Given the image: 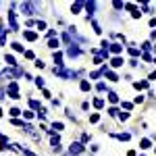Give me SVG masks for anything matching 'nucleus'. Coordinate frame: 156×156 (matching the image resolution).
<instances>
[{
	"instance_id": "obj_1",
	"label": "nucleus",
	"mask_w": 156,
	"mask_h": 156,
	"mask_svg": "<svg viewBox=\"0 0 156 156\" xmlns=\"http://www.w3.org/2000/svg\"><path fill=\"white\" fill-rule=\"evenodd\" d=\"M21 11H23V15H36L37 12V2H21Z\"/></svg>"
},
{
	"instance_id": "obj_2",
	"label": "nucleus",
	"mask_w": 156,
	"mask_h": 156,
	"mask_svg": "<svg viewBox=\"0 0 156 156\" xmlns=\"http://www.w3.org/2000/svg\"><path fill=\"white\" fill-rule=\"evenodd\" d=\"M52 73L58 75V77H67V79H75V77H77V73H75V71H67V69H62V67H54Z\"/></svg>"
},
{
	"instance_id": "obj_3",
	"label": "nucleus",
	"mask_w": 156,
	"mask_h": 156,
	"mask_svg": "<svg viewBox=\"0 0 156 156\" xmlns=\"http://www.w3.org/2000/svg\"><path fill=\"white\" fill-rule=\"evenodd\" d=\"M6 94H9L11 98H15V100H17V98H21V96H19V85L15 83V81L6 85Z\"/></svg>"
},
{
	"instance_id": "obj_4",
	"label": "nucleus",
	"mask_w": 156,
	"mask_h": 156,
	"mask_svg": "<svg viewBox=\"0 0 156 156\" xmlns=\"http://www.w3.org/2000/svg\"><path fill=\"white\" fill-rule=\"evenodd\" d=\"M83 152V144H79V142H73L71 146H69V154L71 156H77Z\"/></svg>"
},
{
	"instance_id": "obj_5",
	"label": "nucleus",
	"mask_w": 156,
	"mask_h": 156,
	"mask_svg": "<svg viewBox=\"0 0 156 156\" xmlns=\"http://www.w3.org/2000/svg\"><path fill=\"white\" fill-rule=\"evenodd\" d=\"M9 25H11L12 31L19 29V25H17V12H15V11H9Z\"/></svg>"
},
{
	"instance_id": "obj_6",
	"label": "nucleus",
	"mask_w": 156,
	"mask_h": 156,
	"mask_svg": "<svg viewBox=\"0 0 156 156\" xmlns=\"http://www.w3.org/2000/svg\"><path fill=\"white\" fill-rule=\"evenodd\" d=\"M67 54H69L71 58H75V56H79V54H81V50H79V46H77V44H71V46L67 48Z\"/></svg>"
},
{
	"instance_id": "obj_7",
	"label": "nucleus",
	"mask_w": 156,
	"mask_h": 156,
	"mask_svg": "<svg viewBox=\"0 0 156 156\" xmlns=\"http://www.w3.org/2000/svg\"><path fill=\"white\" fill-rule=\"evenodd\" d=\"M83 6L87 9V21H90V19H92V15H94V11H96V2H85Z\"/></svg>"
},
{
	"instance_id": "obj_8",
	"label": "nucleus",
	"mask_w": 156,
	"mask_h": 156,
	"mask_svg": "<svg viewBox=\"0 0 156 156\" xmlns=\"http://www.w3.org/2000/svg\"><path fill=\"white\" fill-rule=\"evenodd\" d=\"M112 137H117V140H121V142H127V140H129L131 135H129V133H115Z\"/></svg>"
},
{
	"instance_id": "obj_9",
	"label": "nucleus",
	"mask_w": 156,
	"mask_h": 156,
	"mask_svg": "<svg viewBox=\"0 0 156 156\" xmlns=\"http://www.w3.org/2000/svg\"><path fill=\"white\" fill-rule=\"evenodd\" d=\"M108 50H110V52H115V54H119L121 50H123V46H121V44H110Z\"/></svg>"
},
{
	"instance_id": "obj_10",
	"label": "nucleus",
	"mask_w": 156,
	"mask_h": 156,
	"mask_svg": "<svg viewBox=\"0 0 156 156\" xmlns=\"http://www.w3.org/2000/svg\"><path fill=\"white\" fill-rule=\"evenodd\" d=\"M104 75H106V77L110 79V81H119V77H117V73H115V71H110V69H108V71L104 73Z\"/></svg>"
},
{
	"instance_id": "obj_11",
	"label": "nucleus",
	"mask_w": 156,
	"mask_h": 156,
	"mask_svg": "<svg viewBox=\"0 0 156 156\" xmlns=\"http://www.w3.org/2000/svg\"><path fill=\"white\" fill-rule=\"evenodd\" d=\"M23 36H25V40H29V42H34V40L37 37V34H36V31H25Z\"/></svg>"
},
{
	"instance_id": "obj_12",
	"label": "nucleus",
	"mask_w": 156,
	"mask_h": 156,
	"mask_svg": "<svg viewBox=\"0 0 156 156\" xmlns=\"http://www.w3.org/2000/svg\"><path fill=\"white\" fill-rule=\"evenodd\" d=\"M110 65H112V67H123V58H121V56H115V58L110 60Z\"/></svg>"
},
{
	"instance_id": "obj_13",
	"label": "nucleus",
	"mask_w": 156,
	"mask_h": 156,
	"mask_svg": "<svg viewBox=\"0 0 156 156\" xmlns=\"http://www.w3.org/2000/svg\"><path fill=\"white\" fill-rule=\"evenodd\" d=\"M135 90H146V87H148V81H135Z\"/></svg>"
},
{
	"instance_id": "obj_14",
	"label": "nucleus",
	"mask_w": 156,
	"mask_h": 156,
	"mask_svg": "<svg viewBox=\"0 0 156 156\" xmlns=\"http://www.w3.org/2000/svg\"><path fill=\"white\" fill-rule=\"evenodd\" d=\"M108 100H110V102L115 104V102H119V96H117L115 92H108Z\"/></svg>"
},
{
	"instance_id": "obj_15",
	"label": "nucleus",
	"mask_w": 156,
	"mask_h": 156,
	"mask_svg": "<svg viewBox=\"0 0 156 156\" xmlns=\"http://www.w3.org/2000/svg\"><path fill=\"white\" fill-rule=\"evenodd\" d=\"M29 106L36 108V110H42V106H40V102H37V100H29Z\"/></svg>"
},
{
	"instance_id": "obj_16",
	"label": "nucleus",
	"mask_w": 156,
	"mask_h": 156,
	"mask_svg": "<svg viewBox=\"0 0 156 156\" xmlns=\"http://www.w3.org/2000/svg\"><path fill=\"white\" fill-rule=\"evenodd\" d=\"M60 60H62V54H60V52H54V62H56V65H62V62H60Z\"/></svg>"
},
{
	"instance_id": "obj_17",
	"label": "nucleus",
	"mask_w": 156,
	"mask_h": 156,
	"mask_svg": "<svg viewBox=\"0 0 156 156\" xmlns=\"http://www.w3.org/2000/svg\"><path fill=\"white\" fill-rule=\"evenodd\" d=\"M56 46H58V40H56V37H52V40L48 42V48H52V50H54Z\"/></svg>"
},
{
	"instance_id": "obj_18",
	"label": "nucleus",
	"mask_w": 156,
	"mask_h": 156,
	"mask_svg": "<svg viewBox=\"0 0 156 156\" xmlns=\"http://www.w3.org/2000/svg\"><path fill=\"white\" fill-rule=\"evenodd\" d=\"M94 106H96V108H102V106H104V100H102V98H96V100H94Z\"/></svg>"
},
{
	"instance_id": "obj_19",
	"label": "nucleus",
	"mask_w": 156,
	"mask_h": 156,
	"mask_svg": "<svg viewBox=\"0 0 156 156\" xmlns=\"http://www.w3.org/2000/svg\"><path fill=\"white\" fill-rule=\"evenodd\" d=\"M81 6H83V2H75V4L71 6V11H73V12H77L79 9H81Z\"/></svg>"
},
{
	"instance_id": "obj_20",
	"label": "nucleus",
	"mask_w": 156,
	"mask_h": 156,
	"mask_svg": "<svg viewBox=\"0 0 156 156\" xmlns=\"http://www.w3.org/2000/svg\"><path fill=\"white\" fill-rule=\"evenodd\" d=\"M6 62H9L11 67H15V65H17V62H15V56H11V54H6Z\"/></svg>"
},
{
	"instance_id": "obj_21",
	"label": "nucleus",
	"mask_w": 156,
	"mask_h": 156,
	"mask_svg": "<svg viewBox=\"0 0 156 156\" xmlns=\"http://www.w3.org/2000/svg\"><path fill=\"white\" fill-rule=\"evenodd\" d=\"M140 148H150V140H142V142H140Z\"/></svg>"
},
{
	"instance_id": "obj_22",
	"label": "nucleus",
	"mask_w": 156,
	"mask_h": 156,
	"mask_svg": "<svg viewBox=\"0 0 156 156\" xmlns=\"http://www.w3.org/2000/svg\"><path fill=\"white\" fill-rule=\"evenodd\" d=\"M9 112H11V117H19V115H21V110H19V108H11Z\"/></svg>"
},
{
	"instance_id": "obj_23",
	"label": "nucleus",
	"mask_w": 156,
	"mask_h": 156,
	"mask_svg": "<svg viewBox=\"0 0 156 156\" xmlns=\"http://www.w3.org/2000/svg\"><path fill=\"white\" fill-rule=\"evenodd\" d=\"M125 9H127V11H131V12L137 11V9H135V4H131V2H127V4H125Z\"/></svg>"
},
{
	"instance_id": "obj_24",
	"label": "nucleus",
	"mask_w": 156,
	"mask_h": 156,
	"mask_svg": "<svg viewBox=\"0 0 156 156\" xmlns=\"http://www.w3.org/2000/svg\"><path fill=\"white\" fill-rule=\"evenodd\" d=\"M108 115H110V117H119V110H117V108H108Z\"/></svg>"
},
{
	"instance_id": "obj_25",
	"label": "nucleus",
	"mask_w": 156,
	"mask_h": 156,
	"mask_svg": "<svg viewBox=\"0 0 156 156\" xmlns=\"http://www.w3.org/2000/svg\"><path fill=\"white\" fill-rule=\"evenodd\" d=\"M81 90H83V92H87V90H90V81H81Z\"/></svg>"
},
{
	"instance_id": "obj_26",
	"label": "nucleus",
	"mask_w": 156,
	"mask_h": 156,
	"mask_svg": "<svg viewBox=\"0 0 156 156\" xmlns=\"http://www.w3.org/2000/svg\"><path fill=\"white\" fill-rule=\"evenodd\" d=\"M60 129H62V123H54L52 125V131H60Z\"/></svg>"
},
{
	"instance_id": "obj_27",
	"label": "nucleus",
	"mask_w": 156,
	"mask_h": 156,
	"mask_svg": "<svg viewBox=\"0 0 156 156\" xmlns=\"http://www.w3.org/2000/svg\"><path fill=\"white\" fill-rule=\"evenodd\" d=\"M11 123H12V125H17V127H23V125H25L23 121H19V119H12Z\"/></svg>"
},
{
	"instance_id": "obj_28",
	"label": "nucleus",
	"mask_w": 156,
	"mask_h": 156,
	"mask_svg": "<svg viewBox=\"0 0 156 156\" xmlns=\"http://www.w3.org/2000/svg\"><path fill=\"white\" fill-rule=\"evenodd\" d=\"M12 48L17 50V52H23V46H21V44H17V42H15V44H12Z\"/></svg>"
},
{
	"instance_id": "obj_29",
	"label": "nucleus",
	"mask_w": 156,
	"mask_h": 156,
	"mask_svg": "<svg viewBox=\"0 0 156 156\" xmlns=\"http://www.w3.org/2000/svg\"><path fill=\"white\" fill-rule=\"evenodd\" d=\"M119 119L121 121H127V119H129V115H127V112H119Z\"/></svg>"
},
{
	"instance_id": "obj_30",
	"label": "nucleus",
	"mask_w": 156,
	"mask_h": 156,
	"mask_svg": "<svg viewBox=\"0 0 156 156\" xmlns=\"http://www.w3.org/2000/svg\"><path fill=\"white\" fill-rule=\"evenodd\" d=\"M36 85H37V87H44V79H42V77H37V79H36Z\"/></svg>"
},
{
	"instance_id": "obj_31",
	"label": "nucleus",
	"mask_w": 156,
	"mask_h": 156,
	"mask_svg": "<svg viewBox=\"0 0 156 156\" xmlns=\"http://www.w3.org/2000/svg\"><path fill=\"white\" fill-rule=\"evenodd\" d=\"M129 54H131V56H137V54H140V50H137V48H129Z\"/></svg>"
},
{
	"instance_id": "obj_32",
	"label": "nucleus",
	"mask_w": 156,
	"mask_h": 156,
	"mask_svg": "<svg viewBox=\"0 0 156 156\" xmlns=\"http://www.w3.org/2000/svg\"><path fill=\"white\" fill-rule=\"evenodd\" d=\"M100 75H102V69H100V71H94V73H92V79H98Z\"/></svg>"
},
{
	"instance_id": "obj_33",
	"label": "nucleus",
	"mask_w": 156,
	"mask_h": 156,
	"mask_svg": "<svg viewBox=\"0 0 156 156\" xmlns=\"http://www.w3.org/2000/svg\"><path fill=\"white\" fill-rule=\"evenodd\" d=\"M37 29H46V21H37Z\"/></svg>"
},
{
	"instance_id": "obj_34",
	"label": "nucleus",
	"mask_w": 156,
	"mask_h": 156,
	"mask_svg": "<svg viewBox=\"0 0 156 156\" xmlns=\"http://www.w3.org/2000/svg\"><path fill=\"white\" fill-rule=\"evenodd\" d=\"M90 121H92V123H98V121H100V117H98V115H92V117H90Z\"/></svg>"
},
{
	"instance_id": "obj_35",
	"label": "nucleus",
	"mask_w": 156,
	"mask_h": 156,
	"mask_svg": "<svg viewBox=\"0 0 156 156\" xmlns=\"http://www.w3.org/2000/svg\"><path fill=\"white\" fill-rule=\"evenodd\" d=\"M142 48H144V50H150L152 46H150V42H144V44H142Z\"/></svg>"
},
{
	"instance_id": "obj_36",
	"label": "nucleus",
	"mask_w": 156,
	"mask_h": 156,
	"mask_svg": "<svg viewBox=\"0 0 156 156\" xmlns=\"http://www.w3.org/2000/svg\"><path fill=\"white\" fill-rule=\"evenodd\" d=\"M21 152H23L25 156H36V154H34V152H29V150H23V148H21Z\"/></svg>"
},
{
	"instance_id": "obj_37",
	"label": "nucleus",
	"mask_w": 156,
	"mask_h": 156,
	"mask_svg": "<svg viewBox=\"0 0 156 156\" xmlns=\"http://www.w3.org/2000/svg\"><path fill=\"white\" fill-rule=\"evenodd\" d=\"M4 42H6V34H2V36H0V46H2Z\"/></svg>"
},
{
	"instance_id": "obj_38",
	"label": "nucleus",
	"mask_w": 156,
	"mask_h": 156,
	"mask_svg": "<svg viewBox=\"0 0 156 156\" xmlns=\"http://www.w3.org/2000/svg\"><path fill=\"white\" fill-rule=\"evenodd\" d=\"M150 27H156V19H152V21H150Z\"/></svg>"
},
{
	"instance_id": "obj_39",
	"label": "nucleus",
	"mask_w": 156,
	"mask_h": 156,
	"mask_svg": "<svg viewBox=\"0 0 156 156\" xmlns=\"http://www.w3.org/2000/svg\"><path fill=\"white\" fill-rule=\"evenodd\" d=\"M2 98H6V96H4V92H2V90H0V100H2Z\"/></svg>"
},
{
	"instance_id": "obj_40",
	"label": "nucleus",
	"mask_w": 156,
	"mask_h": 156,
	"mask_svg": "<svg viewBox=\"0 0 156 156\" xmlns=\"http://www.w3.org/2000/svg\"><path fill=\"white\" fill-rule=\"evenodd\" d=\"M150 79H156V71H154V73H152V75H150Z\"/></svg>"
},
{
	"instance_id": "obj_41",
	"label": "nucleus",
	"mask_w": 156,
	"mask_h": 156,
	"mask_svg": "<svg viewBox=\"0 0 156 156\" xmlns=\"http://www.w3.org/2000/svg\"><path fill=\"white\" fill-rule=\"evenodd\" d=\"M2 34H4V31H2V27H0V36H2Z\"/></svg>"
},
{
	"instance_id": "obj_42",
	"label": "nucleus",
	"mask_w": 156,
	"mask_h": 156,
	"mask_svg": "<svg viewBox=\"0 0 156 156\" xmlns=\"http://www.w3.org/2000/svg\"><path fill=\"white\" fill-rule=\"evenodd\" d=\"M154 62H156V58H154Z\"/></svg>"
}]
</instances>
